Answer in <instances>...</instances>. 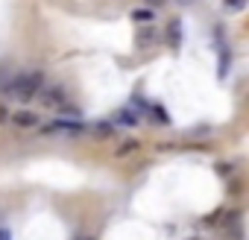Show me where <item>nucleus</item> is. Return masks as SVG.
<instances>
[{
  "label": "nucleus",
  "mask_w": 249,
  "mask_h": 240,
  "mask_svg": "<svg viewBox=\"0 0 249 240\" xmlns=\"http://www.w3.org/2000/svg\"><path fill=\"white\" fill-rule=\"evenodd\" d=\"M44 132H47V135H82L85 126L76 123V120H56V123H50Z\"/></svg>",
  "instance_id": "nucleus-2"
},
{
  "label": "nucleus",
  "mask_w": 249,
  "mask_h": 240,
  "mask_svg": "<svg viewBox=\"0 0 249 240\" xmlns=\"http://www.w3.org/2000/svg\"><path fill=\"white\" fill-rule=\"evenodd\" d=\"M111 132H114L111 123H100V126H97V135H100V138H106V135H111Z\"/></svg>",
  "instance_id": "nucleus-10"
},
{
  "label": "nucleus",
  "mask_w": 249,
  "mask_h": 240,
  "mask_svg": "<svg viewBox=\"0 0 249 240\" xmlns=\"http://www.w3.org/2000/svg\"><path fill=\"white\" fill-rule=\"evenodd\" d=\"M12 120H15V126H24V129H33V126L41 123V117H38L36 111H27V108H24V111H15Z\"/></svg>",
  "instance_id": "nucleus-4"
},
{
  "label": "nucleus",
  "mask_w": 249,
  "mask_h": 240,
  "mask_svg": "<svg viewBox=\"0 0 249 240\" xmlns=\"http://www.w3.org/2000/svg\"><path fill=\"white\" fill-rule=\"evenodd\" d=\"M0 240H9V231L6 228H0Z\"/></svg>",
  "instance_id": "nucleus-12"
},
{
  "label": "nucleus",
  "mask_w": 249,
  "mask_h": 240,
  "mask_svg": "<svg viewBox=\"0 0 249 240\" xmlns=\"http://www.w3.org/2000/svg\"><path fill=\"white\" fill-rule=\"evenodd\" d=\"M167 35H170V44H173V47H179V41H182V30H179V21H170V30H167Z\"/></svg>",
  "instance_id": "nucleus-6"
},
{
  "label": "nucleus",
  "mask_w": 249,
  "mask_h": 240,
  "mask_svg": "<svg viewBox=\"0 0 249 240\" xmlns=\"http://www.w3.org/2000/svg\"><path fill=\"white\" fill-rule=\"evenodd\" d=\"M6 120H9V111H6L3 105H0V123H6Z\"/></svg>",
  "instance_id": "nucleus-11"
},
{
  "label": "nucleus",
  "mask_w": 249,
  "mask_h": 240,
  "mask_svg": "<svg viewBox=\"0 0 249 240\" xmlns=\"http://www.w3.org/2000/svg\"><path fill=\"white\" fill-rule=\"evenodd\" d=\"M41 73H21V76H15L6 88H3V94L6 97H15V100H33L38 91H41Z\"/></svg>",
  "instance_id": "nucleus-1"
},
{
  "label": "nucleus",
  "mask_w": 249,
  "mask_h": 240,
  "mask_svg": "<svg viewBox=\"0 0 249 240\" xmlns=\"http://www.w3.org/2000/svg\"><path fill=\"white\" fill-rule=\"evenodd\" d=\"M120 123H132V126H135V123H138V114L129 111V108H123V111H120Z\"/></svg>",
  "instance_id": "nucleus-8"
},
{
  "label": "nucleus",
  "mask_w": 249,
  "mask_h": 240,
  "mask_svg": "<svg viewBox=\"0 0 249 240\" xmlns=\"http://www.w3.org/2000/svg\"><path fill=\"white\" fill-rule=\"evenodd\" d=\"M246 6V0H223V9L226 12H240Z\"/></svg>",
  "instance_id": "nucleus-7"
},
{
  "label": "nucleus",
  "mask_w": 249,
  "mask_h": 240,
  "mask_svg": "<svg viewBox=\"0 0 249 240\" xmlns=\"http://www.w3.org/2000/svg\"><path fill=\"white\" fill-rule=\"evenodd\" d=\"M65 100H68V94H65V88H62V85H50V88H44V91H41V103H44V105H50V108H62V105H65Z\"/></svg>",
  "instance_id": "nucleus-3"
},
{
  "label": "nucleus",
  "mask_w": 249,
  "mask_h": 240,
  "mask_svg": "<svg viewBox=\"0 0 249 240\" xmlns=\"http://www.w3.org/2000/svg\"><path fill=\"white\" fill-rule=\"evenodd\" d=\"M138 41H141V47H147L150 41H156V33H153V30H141V33H138Z\"/></svg>",
  "instance_id": "nucleus-9"
},
{
  "label": "nucleus",
  "mask_w": 249,
  "mask_h": 240,
  "mask_svg": "<svg viewBox=\"0 0 249 240\" xmlns=\"http://www.w3.org/2000/svg\"><path fill=\"white\" fill-rule=\"evenodd\" d=\"M132 21H138V24H150V21H156V15H153L150 9H135V12H132Z\"/></svg>",
  "instance_id": "nucleus-5"
}]
</instances>
